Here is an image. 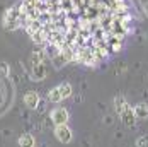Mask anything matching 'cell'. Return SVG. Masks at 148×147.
I'll list each match as a JSON object with an SVG mask.
<instances>
[{"instance_id":"16","label":"cell","mask_w":148,"mask_h":147,"mask_svg":"<svg viewBox=\"0 0 148 147\" xmlns=\"http://www.w3.org/2000/svg\"><path fill=\"white\" fill-rule=\"evenodd\" d=\"M136 147H148V133L140 135V137L136 139Z\"/></svg>"},{"instance_id":"2","label":"cell","mask_w":148,"mask_h":147,"mask_svg":"<svg viewBox=\"0 0 148 147\" xmlns=\"http://www.w3.org/2000/svg\"><path fill=\"white\" fill-rule=\"evenodd\" d=\"M73 94V87L70 82H61L58 86H55L53 89L48 91V101L49 103H61L63 99L70 98Z\"/></svg>"},{"instance_id":"9","label":"cell","mask_w":148,"mask_h":147,"mask_svg":"<svg viewBox=\"0 0 148 147\" xmlns=\"http://www.w3.org/2000/svg\"><path fill=\"white\" fill-rule=\"evenodd\" d=\"M106 44H107L109 53H119L123 50V41H121V38H116V36H109Z\"/></svg>"},{"instance_id":"11","label":"cell","mask_w":148,"mask_h":147,"mask_svg":"<svg viewBox=\"0 0 148 147\" xmlns=\"http://www.w3.org/2000/svg\"><path fill=\"white\" fill-rule=\"evenodd\" d=\"M136 120H148V103H136L133 106Z\"/></svg>"},{"instance_id":"4","label":"cell","mask_w":148,"mask_h":147,"mask_svg":"<svg viewBox=\"0 0 148 147\" xmlns=\"http://www.w3.org/2000/svg\"><path fill=\"white\" fill-rule=\"evenodd\" d=\"M55 133V139L61 142V144H70L73 140V130L68 127V123H63V125H55L53 128Z\"/></svg>"},{"instance_id":"3","label":"cell","mask_w":148,"mask_h":147,"mask_svg":"<svg viewBox=\"0 0 148 147\" xmlns=\"http://www.w3.org/2000/svg\"><path fill=\"white\" fill-rule=\"evenodd\" d=\"M77 62H80L85 67H97L99 58H97L94 48H82L77 51Z\"/></svg>"},{"instance_id":"5","label":"cell","mask_w":148,"mask_h":147,"mask_svg":"<svg viewBox=\"0 0 148 147\" xmlns=\"http://www.w3.org/2000/svg\"><path fill=\"white\" fill-rule=\"evenodd\" d=\"M70 120V113L66 108H61V106H56L49 111V121L53 125H63V123H68Z\"/></svg>"},{"instance_id":"18","label":"cell","mask_w":148,"mask_h":147,"mask_svg":"<svg viewBox=\"0 0 148 147\" xmlns=\"http://www.w3.org/2000/svg\"><path fill=\"white\" fill-rule=\"evenodd\" d=\"M124 70H126V65H119V69H116L114 72H116V75H121Z\"/></svg>"},{"instance_id":"6","label":"cell","mask_w":148,"mask_h":147,"mask_svg":"<svg viewBox=\"0 0 148 147\" xmlns=\"http://www.w3.org/2000/svg\"><path fill=\"white\" fill-rule=\"evenodd\" d=\"M46 75H48V69H46L45 63H36V65H32V69H31V79H32L34 82L45 80Z\"/></svg>"},{"instance_id":"17","label":"cell","mask_w":148,"mask_h":147,"mask_svg":"<svg viewBox=\"0 0 148 147\" xmlns=\"http://www.w3.org/2000/svg\"><path fill=\"white\" fill-rule=\"evenodd\" d=\"M45 110H46V101H45V99H39V103H38V106H36V111L43 113Z\"/></svg>"},{"instance_id":"8","label":"cell","mask_w":148,"mask_h":147,"mask_svg":"<svg viewBox=\"0 0 148 147\" xmlns=\"http://www.w3.org/2000/svg\"><path fill=\"white\" fill-rule=\"evenodd\" d=\"M119 118H121V121L126 125V127H134L136 125V116H134V111H133V106H128L121 115H119Z\"/></svg>"},{"instance_id":"1","label":"cell","mask_w":148,"mask_h":147,"mask_svg":"<svg viewBox=\"0 0 148 147\" xmlns=\"http://www.w3.org/2000/svg\"><path fill=\"white\" fill-rule=\"evenodd\" d=\"M2 26H3V29H7V31H17L19 28L24 26L22 15H21V10H19V5H12L10 9H7L3 12Z\"/></svg>"},{"instance_id":"14","label":"cell","mask_w":148,"mask_h":147,"mask_svg":"<svg viewBox=\"0 0 148 147\" xmlns=\"http://www.w3.org/2000/svg\"><path fill=\"white\" fill-rule=\"evenodd\" d=\"M46 53L43 50H34L31 53V65H36V63H45Z\"/></svg>"},{"instance_id":"13","label":"cell","mask_w":148,"mask_h":147,"mask_svg":"<svg viewBox=\"0 0 148 147\" xmlns=\"http://www.w3.org/2000/svg\"><path fill=\"white\" fill-rule=\"evenodd\" d=\"M51 63H53V67H55V69H58V70H60V69H63V67H65L66 63H70V62H68V58H66L61 51H58L56 55H53V57H51Z\"/></svg>"},{"instance_id":"15","label":"cell","mask_w":148,"mask_h":147,"mask_svg":"<svg viewBox=\"0 0 148 147\" xmlns=\"http://www.w3.org/2000/svg\"><path fill=\"white\" fill-rule=\"evenodd\" d=\"M10 75V65L7 62H0V77H9Z\"/></svg>"},{"instance_id":"7","label":"cell","mask_w":148,"mask_h":147,"mask_svg":"<svg viewBox=\"0 0 148 147\" xmlns=\"http://www.w3.org/2000/svg\"><path fill=\"white\" fill-rule=\"evenodd\" d=\"M39 94L36 92V91H27L24 96H22V103L26 104V108H29V110H36V106L39 103Z\"/></svg>"},{"instance_id":"12","label":"cell","mask_w":148,"mask_h":147,"mask_svg":"<svg viewBox=\"0 0 148 147\" xmlns=\"http://www.w3.org/2000/svg\"><path fill=\"white\" fill-rule=\"evenodd\" d=\"M17 142H19V147H36V139H34V135L29 133V132L22 133Z\"/></svg>"},{"instance_id":"10","label":"cell","mask_w":148,"mask_h":147,"mask_svg":"<svg viewBox=\"0 0 148 147\" xmlns=\"http://www.w3.org/2000/svg\"><path fill=\"white\" fill-rule=\"evenodd\" d=\"M112 103H114V110H116V113H118V115H121V113L130 106V103H128V99H126V96H124V94H118V96H114Z\"/></svg>"}]
</instances>
